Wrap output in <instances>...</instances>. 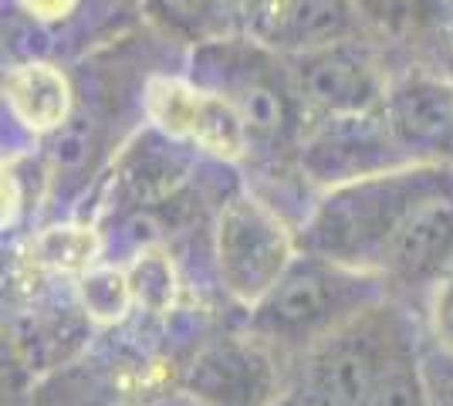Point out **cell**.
<instances>
[{
    "label": "cell",
    "instance_id": "7a4b0ae2",
    "mask_svg": "<svg viewBox=\"0 0 453 406\" xmlns=\"http://www.w3.org/2000/svg\"><path fill=\"white\" fill-rule=\"evenodd\" d=\"M382 298H389L382 274L302 251L281 281L247 311V329L281 349L288 359H298Z\"/></svg>",
    "mask_w": 453,
    "mask_h": 406
},
{
    "label": "cell",
    "instance_id": "3957f363",
    "mask_svg": "<svg viewBox=\"0 0 453 406\" xmlns=\"http://www.w3.org/2000/svg\"><path fill=\"white\" fill-rule=\"evenodd\" d=\"M410 349H416V326L382 298L295 359L291 400L298 406H365L386 369Z\"/></svg>",
    "mask_w": 453,
    "mask_h": 406
},
{
    "label": "cell",
    "instance_id": "d6986e66",
    "mask_svg": "<svg viewBox=\"0 0 453 406\" xmlns=\"http://www.w3.org/2000/svg\"><path fill=\"white\" fill-rule=\"evenodd\" d=\"M365 406H434L430 379L426 369L419 363V349L403 352L393 366L386 369V376L379 379Z\"/></svg>",
    "mask_w": 453,
    "mask_h": 406
},
{
    "label": "cell",
    "instance_id": "603a6c76",
    "mask_svg": "<svg viewBox=\"0 0 453 406\" xmlns=\"http://www.w3.org/2000/svg\"><path fill=\"white\" fill-rule=\"evenodd\" d=\"M156 406H200V403H196V400H189L187 393L180 389V393H173V396H166V400H159Z\"/></svg>",
    "mask_w": 453,
    "mask_h": 406
},
{
    "label": "cell",
    "instance_id": "5b68a950",
    "mask_svg": "<svg viewBox=\"0 0 453 406\" xmlns=\"http://www.w3.org/2000/svg\"><path fill=\"white\" fill-rule=\"evenodd\" d=\"M210 254L217 285L234 305L250 311L302 254V241L274 203L254 190H237L213 217Z\"/></svg>",
    "mask_w": 453,
    "mask_h": 406
},
{
    "label": "cell",
    "instance_id": "cb8c5ba5",
    "mask_svg": "<svg viewBox=\"0 0 453 406\" xmlns=\"http://www.w3.org/2000/svg\"><path fill=\"white\" fill-rule=\"evenodd\" d=\"M281 406H298V403H295V400H291V396H288V400H284Z\"/></svg>",
    "mask_w": 453,
    "mask_h": 406
},
{
    "label": "cell",
    "instance_id": "ffe728a7",
    "mask_svg": "<svg viewBox=\"0 0 453 406\" xmlns=\"http://www.w3.org/2000/svg\"><path fill=\"white\" fill-rule=\"evenodd\" d=\"M436 0H359V11L365 24H376L379 31L403 34L423 27L434 14Z\"/></svg>",
    "mask_w": 453,
    "mask_h": 406
},
{
    "label": "cell",
    "instance_id": "e0dca14e",
    "mask_svg": "<svg viewBox=\"0 0 453 406\" xmlns=\"http://www.w3.org/2000/svg\"><path fill=\"white\" fill-rule=\"evenodd\" d=\"M78 311L88 318V326H119L135 311V295L129 285L126 264H95L88 274L75 281Z\"/></svg>",
    "mask_w": 453,
    "mask_h": 406
},
{
    "label": "cell",
    "instance_id": "4fadbf2b",
    "mask_svg": "<svg viewBox=\"0 0 453 406\" xmlns=\"http://www.w3.org/2000/svg\"><path fill=\"white\" fill-rule=\"evenodd\" d=\"M4 109L24 135L55 139L75 119V85L55 61H14L4 72Z\"/></svg>",
    "mask_w": 453,
    "mask_h": 406
},
{
    "label": "cell",
    "instance_id": "ac0fdd59",
    "mask_svg": "<svg viewBox=\"0 0 453 406\" xmlns=\"http://www.w3.org/2000/svg\"><path fill=\"white\" fill-rule=\"evenodd\" d=\"M126 271H129V285L135 295V309L146 315H170L180 295V278H176V264L170 254L159 244L135 248Z\"/></svg>",
    "mask_w": 453,
    "mask_h": 406
},
{
    "label": "cell",
    "instance_id": "7402d4cb",
    "mask_svg": "<svg viewBox=\"0 0 453 406\" xmlns=\"http://www.w3.org/2000/svg\"><path fill=\"white\" fill-rule=\"evenodd\" d=\"M18 11L24 18H31L35 24H44V27H58L65 20H72L81 11L85 0H14Z\"/></svg>",
    "mask_w": 453,
    "mask_h": 406
},
{
    "label": "cell",
    "instance_id": "5bb4252c",
    "mask_svg": "<svg viewBox=\"0 0 453 406\" xmlns=\"http://www.w3.org/2000/svg\"><path fill=\"white\" fill-rule=\"evenodd\" d=\"M200 156L173 142L170 135L156 133L150 126V133L135 135L126 146V153L119 156L115 166V183L119 190L129 196V203L135 207H152L163 196H173L176 187L193 173Z\"/></svg>",
    "mask_w": 453,
    "mask_h": 406
},
{
    "label": "cell",
    "instance_id": "6da1fadb",
    "mask_svg": "<svg viewBox=\"0 0 453 406\" xmlns=\"http://www.w3.org/2000/svg\"><path fill=\"white\" fill-rule=\"evenodd\" d=\"M453 194L450 163H403L321 190L298 224L302 251L376 271L399 231L436 196Z\"/></svg>",
    "mask_w": 453,
    "mask_h": 406
},
{
    "label": "cell",
    "instance_id": "2e32d148",
    "mask_svg": "<svg viewBox=\"0 0 453 406\" xmlns=\"http://www.w3.org/2000/svg\"><path fill=\"white\" fill-rule=\"evenodd\" d=\"M146 7L170 34L196 48L237 34V0H146Z\"/></svg>",
    "mask_w": 453,
    "mask_h": 406
},
{
    "label": "cell",
    "instance_id": "8fae6325",
    "mask_svg": "<svg viewBox=\"0 0 453 406\" xmlns=\"http://www.w3.org/2000/svg\"><path fill=\"white\" fill-rule=\"evenodd\" d=\"M382 119L413 163L453 166V78L434 68L393 72Z\"/></svg>",
    "mask_w": 453,
    "mask_h": 406
},
{
    "label": "cell",
    "instance_id": "44dd1931",
    "mask_svg": "<svg viewBox=\"0 0 453 406\" xmlns=\"http://www.w3.org/2000/svg\"><path fill=\"white\" fill-rule=\"evenodd\" d=\"M423 326L436 352L453 359V268L423 295Z\"/></svg>",
    "mask_w": 453,
    "mask_h": 406
},
{
    "label": "cell",
    "instance_id": "9a60e30c",
    "mask_svg": "<svg viewBox=\"0 0 453 406\" xmlns=\"http://www.w3.org/2000/svg\"><path fill=\"white\" fill-rule=\"evenodd\" d=\"M102 251H105L102 234L81 220L51 224V227L35 234V241H31V254H35L38 268L75 278V281L81 274H88L95 264H102Z\"/></svg>",
    "mask_w": 453,
    "mask_h": 406
},
{
    "label": "cell",
    "instance_id": "277c9868",
    "mask_svg": "<svg viewBox=\"0 0 453 406\" xmlns=\"http://www.w3.org/2000/svg\"><path fill=\"white\" fill-rule=\"evenodd\" d=\"M193 78L224 92L244 119L250 146L261 153H281L302 146L308 112L288 75L284 58L254 44L244 34L200 44L193 55Z\"/></svg>",
    "mask_w": 453,
    "mask_h": 406
},
{
    "label": "cell",
    "instance_id": "52a82bcc",
    "mask_svg": "<svg viewBox=\"0 0 453 406\" xmlns=\"http://www.w3.org/2000/svg\"><path fill=\"white\" fill-rule=\"evenodd\" d=\"M142 112L156 133L170 135L200 159L230 166L254 153L250 133L234 102L193 75H152L142 92Z\"/></svg>",
    "mask_w": 453,
    "mask_h": 406
},
{
    "label": "cell",
    "instance_id": "7c38bea8",
    "mask_svg": "<svg viewBox=\"0 0 453 406\" xmlns=\"http://www.w3.org/2000/svg\"><path fill=\"white\" fill-rule=\"evenodd\" d=\"M453 268V194L436 196L399 231L386 251L379 274L389 288L426 291Z\"/></svg>",
    "mask_w": 453,
    "mask_h": 406
},
{
    "label": "cell",
    "instance_id": "ba28073f",
    "mask_svg": "<svg viewBox=\"0 0 453 406\" xmlns=\"http://www.w3.org/2000/svg\"><path fill=\"white\" fill-rule=\"evenodd\" d=\"M284 65L308 119L376 116L393 81V72L365 34L284 58Z\"/></svg>",
    "mask_w": 453,
    "mask_h": 406
},
{
    "label": "cell",
    "instance_id": "9c48e42d",
    "mask_svg": "<svg viewBox=\"0 0 453 406\" xmlns=\"http://www.w3.org/2000/svg\"><path fill=\"white\" fill-rule=\"evenodd\" d=\"M403 163H413V159L399 149L382 112L311 119L298 146L302 173L321 190L393 170Z\"/></svg>",
    "mask_w": 453,
    "mask_h": 406
},
{
    "label": "cell",
    "instance_id": "8992f818",
    "mask_svg": "<svg viewBox=\"0 0 453 406\" xmlns=\"http://www.w3.org/2000/svg\"><path fill=\"white\" fill-rule=\"evenodd\" d=\"M295 359L254 332H226L193 352L183 393L200 406H281L291 396Z\"/></svg>",
    "mask_w": 453,
    "mask_h": 406
},
{
    "label": "cell",
    "instance_id": "30bf717a",
    "mask_svg": "<svg viewBox=\"0 0 453 406\" xmlns=\"http://www.w3.org/2000/svg\"><path fill=\"white\" fill-rule=\"evenodd\" d=\"M362 31L359 0H237V34L278 58H298Z\"/></svg>",
    "mask_w": 453,
    "mask_h": 406
}]
</instances>
